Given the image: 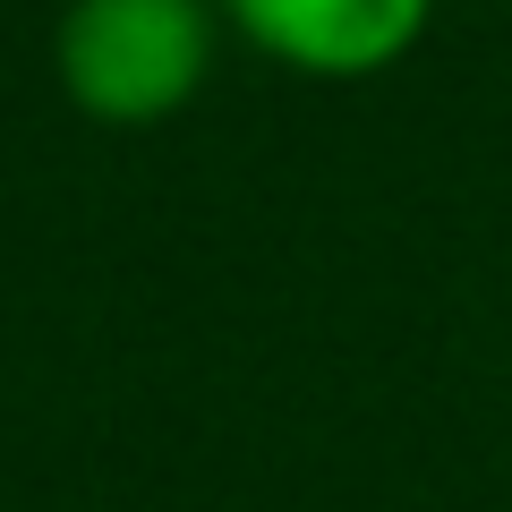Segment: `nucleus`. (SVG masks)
Wrapping results in <instances>:
<instances>
[{
  "label": "nucleus",
  "mask_w": 512,
  "mask_h": 512,
  "mask_svg": "<svg viewBox=\"0 0 512 512\" xmlns=\"http://www.w3.org/2000/svg\"><path fill=\"white\" fill-rule=\"evenodd\" d=\"M222 26L316 86H359L419 52L436 0H214Z\"/></svg>",
  "instance_id": "obj_2"
},
{
  "label": "nucleus",
  "mask_w": 512,
  "mask_h": 512,
  "mask_svg": "<svg viewBox=\"0 0 512 512\" xmlns=\"http://www.w3.org/2000/svg\"><path fill=\"white\" fill-rule=\"evenodd\" d=\"M214 0H69L52 26V77L94 128H163L222 60Z\"/></svg>",
  "instance_id": "obj_1"
}]
</instances>
